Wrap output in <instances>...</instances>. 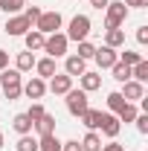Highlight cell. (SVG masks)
Instances as JSON below:
<instances>
[{"label":"cell","instance_id":"6da1fadb","mask_svg":"<svg viewBox=\"0 0 148 151\" xmlns=\"http://www.w3.org/2000/svg\"><path fill=\"white\" fill-rule=\"evenodd\" d=\"M0 90H3V96L9 99V102H15V99H20V93H23V73H18L15 67L9 70H0Z\"/></svg>","mask_w":148,"mask_h":151},{"label":"cell","instance_id":"7a4b0ae2","mask_svg":"<svg viewBox=\"0 0 148 151\" xmlns=\"http://www.w3.org/2000/svg\"><path fill=\"white\" fill-rule=\"evenodd\" d=\"M128 20V6L122 0H111L105 6V29H119Z\"/></svg>","mask_w":148,"mask_h":151},{"label":"cell","instance_id":"3957f363","mask_svg":"<svg viewBox=\"0 0 148 151\" xmlns=\"http://www.w3.org/2000/svg\"><path fill=\"white\" fill-rule=\"evenodd\" d=\"M90 29H93V23H90V18L87 15H75L73 20H70V26H67V41H87V35H90Z\"/></svg>","mask_w":148,"mask_h":151},{"label":"cell","instance_id":"277c9868","mask_svg":"<svg viewBox=\"0 0 148 151\" xmlns=\"http://www.w3.org/2000/svg\"><path fill=\"white\" fill-rule=\"evenodd\" d=\"M64 96H67V99H64V102H67V111L73 113L75 119H78L81 113L90 108V102H87V93H84L81 87H78V90H75V87H70V90H67Z\"/></svg>","mask_w":148,"mask_h":151},{"label":"cell","instance_id":"5b68a950","mask_svg":"<svg viewBox=\"0 0 148 151\" xmlns=\"http://www.w3.org/2000/svg\"><path fill=\"white\" fill-rule=\"evenodd\" d=\"M67 47H70V41H67L64 32H52V35H47V41H44V52H47L50 58L67 55Z\"/></svg>","mask_w":148,"mask_h":151},{"label":"cell","instance_id":"8992f818","mask_svg":"<svg viewBox=\"0 0 148 151\" xmlns=\"http://www.w3.org/2000/svg\"><path fill=\"white\" fill-rule=\"evenodd\" d=\"M32 29H38L41 35H52V32H58V29H61V12H41V18L35 20Z\"/></svg>","mask_w":148,"mask_h":151},{"label":"cell","instance_id":"52a82bcc","mask_svg":"<svg viewBox=\"0 0 148 151\" xmlns=\"http://www.w3.org/2000/svg\"><path fill=\"white\" fill-rule=\"evenodd\" d=\"M93 61L99 64V70H111L113 64L119 61V52H116L113 47H96V52H93Z\"/></svg>","mask_w":148,"mask_h":151},{"label":"cell","instance_id":"ba28073f","mask_svg":"<svg viewBox=\"0 0 148 151\" xmlns=\"http://www.w3.org/2000/svg\"><path fill=\"white\" fill-rule=\"evenodd\" d=\"M29 29H32V23L23 18V15H9V20H6V35H12V38H23Z\"/></svg>","mask_w":148,"mask_h":151},{"label":"cell","instance_id":"9c48e42d","mask_svg":"<svg viewBox=\"0 0 148 151\" xmlns=\"http://www.w3.org/2000/svg\"><path fill=\"white\" fill-rule=\"evenodd\" d=\"M119 93H122L125 102H139V99H145V84L128 78V81H122V90H119Z\"/></svg>","mask_w":148,"mask_h":151},{"label":"cell","instance_id":"30bf717a","mask_svg":"<svg viewBox=\"0 0 148 151\" xmlns=\"http://www.w3.org/2000/svg\"><path fill=\"white\" fill-rule=\"evenodd\" d=\"M70 87H73V76H67V73H55L50 78V84H47V90L55 93V96H64Z\"/></svg>","mask_w":148,"mask_h":151},{"label":"cell","instance_id":"8fae6325","mask_svg":"<svg viewBox=\"0 0 148 151\" xmlns=\"http://www.w3.org/2000/svg\"><path fill=\"white\" fill-rule=\"evenodd\" d=\"M119 128H122V122L116 119V113H102V125H99V131L105 134L108 139H116Z\"/></svg>","mask_w":148,"mask_h":151},{"label":"cell","instance_id":"7c38bea8","mask_svg":"<svg viewBox=\"0 0 148 151\" xmlns=\"http://www.w3.org/2000/svg\"><path fill=\"white\" fill-rule=\"evenodd\" d=\"M23 93L29 96V99H35V102H38V99H44V93H47V81L38 78V76H32V78L23 84Z\"/></svg>","mask_w":148,"mask_h":151},{"label":"cell","instance_id":"4fadbf2b","mask_svg":"<svg viewBox=\"0 0 148 151\" xmlns=\"http://www.w3.org/2000/svg\"><path fill=\"white\" fill-rule=\"evenodd\" d=\"M35 73H38V78H44V81H47V78H52V76L58 73L55 70V58H35Z\"/></svg>","mask_w":148,"mask_h":151},{"label":"cell","instance_id":"5bb4252c","mask_svg":"<svg viewBox=\"0 0 148 151\" xmlns=\"http://www.w3.org/2000/svg\"><path fill=\"white\" fill-rule=\"evenodd\" d=\"M84 70H87V61H84V58H78L75 52L64 58V73H67V76H73V78H75V76L84 73Z\"/></svg>","mask_w":148,"mask_h":151},{"label":"cell","instance_id":"9a60e30c","mask_svg":"<svg viewBox=\"0 0 148 151\" xmlns=\"http://www.w3.org/2000/svg\"><path fill=\"white\" fill-rule=\"evenodd\" d=\"M78 84H81V90H84V93H93V90H99V87H102V76L84 70V73L78 76Z\"/></svg>","mask_w":148,"mask_h":151},{"label":"cell","instance_id":"2e32d148","mask_svg":"<svg viewBox=\"0 0 148 151\" xmlns=\"http://www.w3.org/2000/svg\"><path fill=\"white\" fill-rule=\"evenodd\" d=\"M81 119V125L87 128V131H99V125H102V111H96V108H87V111L78 116Z\"/></svg>","mask_w":148,"mask_h":151},{"label":"cell","instance_id":"e0dca14e","mask_svg":"<svg viewBox=\"0 0 148 151\" xmlns=\"http://www.w3.org/2000/svg\"><path fill=\"white\" fill-rule=\"evenodd\" d=\"M44 41H47V35H41L38 29H29V32L23 35V44H26V50H29V52H35V50H44Z\"/></svg>","mask_w":148,"mask_h":151},{"label":"cell","instance_id":"ac0fdd59","mask_svg":"<svg viewBox=\"0 0 148 151\" xmlns=\"http://www.w3.org/2000/svg\"><path fill=\"white\" fill-rule=\"evenodd\" d=\"M32 128L38 131V137H44V134H55V116H52V113H44Z\"/></svg>","mask_w":148,"mask_h":151},{"label":"cell","instance_id":"d6986e66","mask_svg":"<svg viewBox=\"0 0 148 151\" xmlns=\"http://www.w3.org/2000/svg\"><path fill=\"white\" fill-rule=\"evenodd\" d=\"M105 47H113V50L125 47V32H122V26H119V29H105Z\"/></svg>","mask_w":148,"mask_h":151},{"label":"cell","instance_id":"ffe728a7","mask_svg":"<svg viewBox=\"0 0 148 151\" xmlns=\"http://www.w3.org/2000/svg\"><path fill=\"white\" fill-rule=\"evenodd\" d=\"M32 67H35V55H32L29 50H26V52H18V58H15V70H18V73H29Z\"/></svg>","mask_w":148,"mask_h":151},{"label":"cell","instance_id":"44dd1931","mask_svg":"<svg viewBox=\"0 0 148 151\" xmlns=\"http://www.w3.org/2000/svg\"><path fill=\"white\" fill-rule=\"evenodd\" d=\"M38 151H61V139L55 134H44L38 137Z\"/></svg>","mask_w":148,"mask_h":151},{"label":"cell","instance_id":"7402d4cb","mask_svg":"<svg viewBox=\"0 0 148 151\" xmlns=\"http://www.w3.org/2000/svg\"><path fill=\"white\" fill-rule=\"evenodd\" d=\"M12 128L23 137V134H32V119L26 116V113H15V119H12Z\"/></svg>","mask_w":148,"mask_h":151},{"label":"cell","instance_id":"603a6c76","mask_svg":"<svg viewBox=\"0 0 148 151\" xmlns=\"http://www.w3.org/2000/svg\"><path fill=\"white\" fill-rule=\"evenodd\" d=\"M137 116H139V108H137V102H125V108L116 113V119H119V122H125V125H128V122H134Z\"/></svg>","mask_w":148,"mask_h":151},{"label":"cell","instance_id":"cb8c5ba5","mask_svg":"<svg viewBox=\"0 0 148 151\" xmlns=\"http://www.w3.org/2000/svg\"><path fill=\"white\" fill-rule=\"evenodd\" d=\"M99 148H102V137H99V131H87L84 139H81V151H99Z\"/></svg>","mask_w":148,"mask_h":151},{"label":"cell","instance_id":"d4e9b609","mask_svg":"<svg viewBox=\"0 0 148 151\" xmlns=\"http://www.w3.org/2000/svg\"><path fill=\"white\" fill-rule=\"evenodd\" d=\"M131 78H134V81H142V84L148 81V61H145V58L137 61V64L131 67Z\"/></svg>","mask_w":148,"mask_h":151},{"label":"cell","instance_id":"484cf974","mask_svg":"<svg viewBox=\"0 0 148 151\" xmlns=\"http://www.w3.org/2000/svg\"><path fill=\"white\" fill-rule=\"evenodd\" d=\"M23 6H26L23 0H0V9H3L6 15H20Z\"/></svg>","mask_w":148,"mask_h":151},{"label":"cell","instance_id":"4316f807","mask_svg":"<svg viewBox=\"0 0 148 151\" xmlns=\"http://www.w3.org/2000/svg\"><path fill=\"white\" fill-rule=\"evenodd\" d=\"M111 70H113V78H116L119 84H122V81H128V78H131V67H128V64H122V61H116V64H113Z\"/></svg>","mask_w":148,"mask_h":151},{"label":"cell","instance_id":"83f0119b","mask_svg":"<svg viewBox=\"0 0 148 151\" xmlns=\"http://www.w3.org/2000/svg\"><path fill=\"white\" fill-rule=\"evenodd\" d=\"M108 108H111V113H119L122 108H125V99H122V93H119V90L108 93Z\"/></svg>","mask_w":148,"mask_h":151},{"label":"cell","instance_id":"f1b7e54d","mask_svg":"<svg viewBox=\"0 0 148 151\" xmlns=\"http://www.w3.org/2000/svg\"><path fill=\"white\" fill-rule=\"evenodd\" d=\"M18 151H38V139L32 137V134H23L18 139V145H15Z\"/></svg>","mask_w":148,"mask_h":151},{"label":"cell","instance_id":"f546056e","mask_svg":"<svg viewBox=\"0 0 148 151\" xmlns=\"http://www.w3.org/2000/svg\"><path fill=\"white\" fill-rule=\"evenodd\" d=\"M93 52H96V47H93L90 41H78V52H75L78 58H84V61H90V58H93Z\"/></svg>","mask_w":148,"mask_h":151},{"label":"cell","instance_id":"4dcf8cb0","mask_svg":"<svg viewBox=\"0 0 148 151\" xmlns=\"http://www.w3.org/2000/svg\"><path fill=\"white\" fill-rule=\"evenodd\" d=\"M119 61H122V64H128V67H134L137 61H142V55H139V52H134V50H125V52H119Z\"/></svg>","mask_w":148,"mask_h":151},{"label":"cell","instance_id":"1f68e13d","mask_svg":"<svg viewBox=\"0 0 148 151\" xmlns=\"http://www.w3.org/2000/svg\"><path fill=\"white\" fill-rule=\"evenodd\" d=\"M20 15H23V18L29 20L32 26H35V20L41 18V9H38V6H23V12H20Z\"/></svg>","mask_w":148,"mask_h":151},{"label":"cell","instance_id":"d6a6232c","mask_svg":"<svg viewBox=\"0 0 148 151\" xmlns=\"http://www.w3.org/2000/svg\"><path fill=\"white\" fill-rule=\"evenodd\" d=\"M44 105H41V102H35V105H32V108H29V111H26V116H29V119H32V125H35L38 119H41V116H44Z\"/></svg>","mask_w":148,"mask_h":151},{"label":"cell","instance_id":"836d02e7","mask_svg":"<svg viewBox=\"0 0 148 151\" xmlns=\"http://www.w3.org/2000/svg\"><path fill=\"white\" fill-rule=\"evenodd\" d=\"M134 125H137L139 134H148V113H139V116L134 119Z\"/></svg>","mask_w":148,"mask_h":151},{"label":"cell","instance_id":"e575fe53","mask_svg":"<svg viewBox=\"0 0 148 151\" xmlns=\"http://www.w3.org/2000/svg\"><path fill=\"white\" fill-rule=\"evenodd\" d=\"M137 44H142V47L148 44V26H145V23H142V26H137Z\"/></svg>","mask_w":148,"mask_h":151},{"label":"cell","instance_id":"d590c367","mask_svg":"<svg viewBox=\"0 0 148 151\" xmlns=\"http://www.w3.org/2000/svg\"><path fill=\"white\" fill-rule=\"evenodd\" d=\"M61 151H81V142L78 139H67V142H61Z\"/></svg>","mask_w":148,"mask_h":151},{"label":"cell","instance_id":"8d00e7d4","mask_svg":"<svg viewBox=\"0 0 148 151\" xmlns=\"http://www.w3.org/2000/svg\"><path fill=\"white\" fill-rule=\"evenodd\" d=\"M99 151H125V145H119L116 139H111L108 145H102V148H99Z\"/></svg>","mask_w":148,"mask_h":151},{"label":"cell","instance_id":"74e56055","mask_svg":"<svg viewBox=\"0 0 148 151\" xmlns=\"http://www.w3.org/2000/svg\"><path fill=\"white\" fill-rule=\"evenodd\" d=\"M125 6H131V9H145L148 6V0H122Z\"/></svg>","mask_w":148,"mask_h":151},{"label":"cell","instance_id":"f35d334b","mask_svg":"<svg viewBox=\"0 0 148 151\" xmlns=\"http://www.w3.org/2000/svg\"><path fill=\"white\" fill-rule=\"evenodd\" d=\"M6 67H9V52L0 50V70H6Z\"/></svg>","mask_w":148,"mask_h":151},{"label":"cell","instance_id":"ab89813d","mask_svg":"<svg viewBox=\"0 0 148 151\" xmlns=\"http://www.w3.org/2000/svg\"><path fill=\"white\" fill-rule=\"evenodd\" d=\"M108 3H111V0H90V6H93V9H99V12H102Z\"/></svg>","mask_w":148,"mask_h":151},{"label":"cell","instance_id":"60d3db41","mask_svg":"<svg viewBox=\"0 0 148 151\" xmlns=\"http://www.w3.org/2000/svg\"><path fill=\"white\" fill-rule=\"evenodd\" d=\"M0 148H3V131H0Z\"/></svg>","mask_w":148,"mask_h":151}]
</instances>
